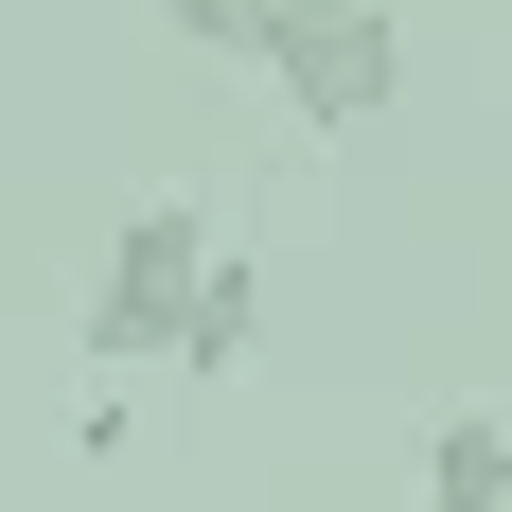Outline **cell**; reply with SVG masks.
I'll list each match as a JSON object with an SVG mask.
<instances>
[{"label": "cell", "mask_w": 512, "mask_h": 512, "mask_svg": "<svg viewBox=\"0 0 512 512\" xmlns=\"http://www.w3.org/2000/svg\"><path fill=\"white\" fill-rule=\"evenodd\" d=\"M159 18L195 53H230V71H265L301 142H354V124L407 106V18L389 0H159Z\"/></svg>", "instance_id": "1"}, {"label": "cell", "mask_w": 512, "mask_h": 512, "mask_svg": "<svg viewBox=\"0 0 512 512\" xmlns=\"http://www.w3.org/2000/svg\"><path fill=\"white\" fill-rule=\"evenodd\" d=\"M424 512H512V424L495 407H442V424H424Z\"/></svg>", "instance_id": "3"}, {"label": "cell", "mask_w": 512, "mask_h": 512, "mask_svg": "<svg viewBox=\"0 0 512 512\" xmlns=\"http://www.w3.org/2000/svg\"><path fill=\"white\" fill-rule=\"evenodd\" d=\"M195 265H212V212H195V195H124V230H106V265H89V318H71V354H89V371H177Z\"/></svg>", "instance_id": "2"}, {"label": "cell", "mask_w": 512, "mask_h": 512, "mask_svg": "<svg viewBox=\"0 0 512 512\" xmlns=\"http://www.w3.org/2000/svg\"><path fill=\"white\" fill-rule=\"evenodd\" d=\"M248 354H265V283L212 248V265H195V318H177V371H212V389H230Z\"/></svg>", "instance_id": "4"}]
</instances>
